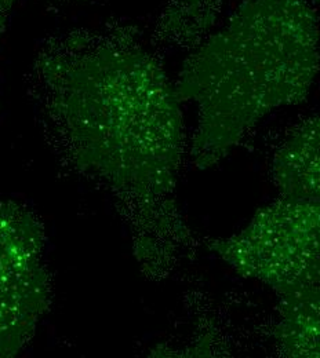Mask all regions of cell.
Wrapping results in <instances>:
<instances>
[{
	"mask_svg": "<svg viewBox=\"0 0 320 358\" xmlns=\"http://www.w3.org/2000/svg\"><path fill=\"white\" fill-rule=\"evenodd\" d=\"M223 0H166L162 22L181 34H202L214 27Z\"/></svg>",
	"mask_w": 320,
	"mask_h": 358,
	"instance_id": "obj_5",
	"label": "cell"
},
{
	"mask_svg": "<svg viewBox=\"0 0 320 358\" xmlns=\"http://www.w3.org/2000/svg\"><path fill=\"white\" fill-rule=\"evenodd\" d=\"M319 24L307 0H242L192 48L174 83L197 108L189 155L207 169L256 124L308 95L319 69Z\"/></svg>",
	"mask_w": 320,
	"mask_h": 358,
	"instance_id": "obj_2",
	"label": "cell"
},
{
	"mask_svg": "<svg viewBox=\"0 0 320 358\" xmlns=\"http://www.w3.org/2000/svg\"><path fill=\"white\" fill-rule=\"evenodd\" d=\"M32 92L46 133L75 171L127 204L142 257L170 233L185 152L181 99L130 25L79 28L39 50Z\"/></svg>",
	"mask_w": 320,
	"mask_h": 358,
	"instance_id": "obj_1",
	"label": "cell"
},
{
	"mask_svg": "<svg viewBox=\"0 0 320 358\" xmlns=\"http://www.w3.org/2000/svg\"><path fill=\"white\" fill-rule=\"evenodd\" d=\"M14 4L15 0H0V38L8 25Z\"/></svg>",
	"mask_w": 320,
	"mask_h": 358,
	"instance_id": "obj_6",
	"label": "cell"
},
{
	"mask_svg": "<svg viewBox=\"0 0 320 358\" xmlns=\"http://www.w3.org/2000/svg\"><path fill=\"white\" fill-rule=\"evenodd\" d=\"M283 197L320 203V112L286 138L274 162Z\"/></svg>",
	"mask_w": 320,
	"mask_h": 358,
	"instance_id": "obj_4",
	"label": "cell"
},
{
	"mask_svg": "<svg viewBox=\"0 0 320 358\" xmlns=\"http://www.w3.org/2000/svg\"><path fill=\"white\" fill-rule=\"evenodd\" d=\"M45 226L22 204L0 200V358L34 339L50 306Z\"/></svg>",
	"mask_w": 320,
	"mask_h": 358,
	"instance_id": "obj_3",
	"label": "cell"
}]
</instances>
